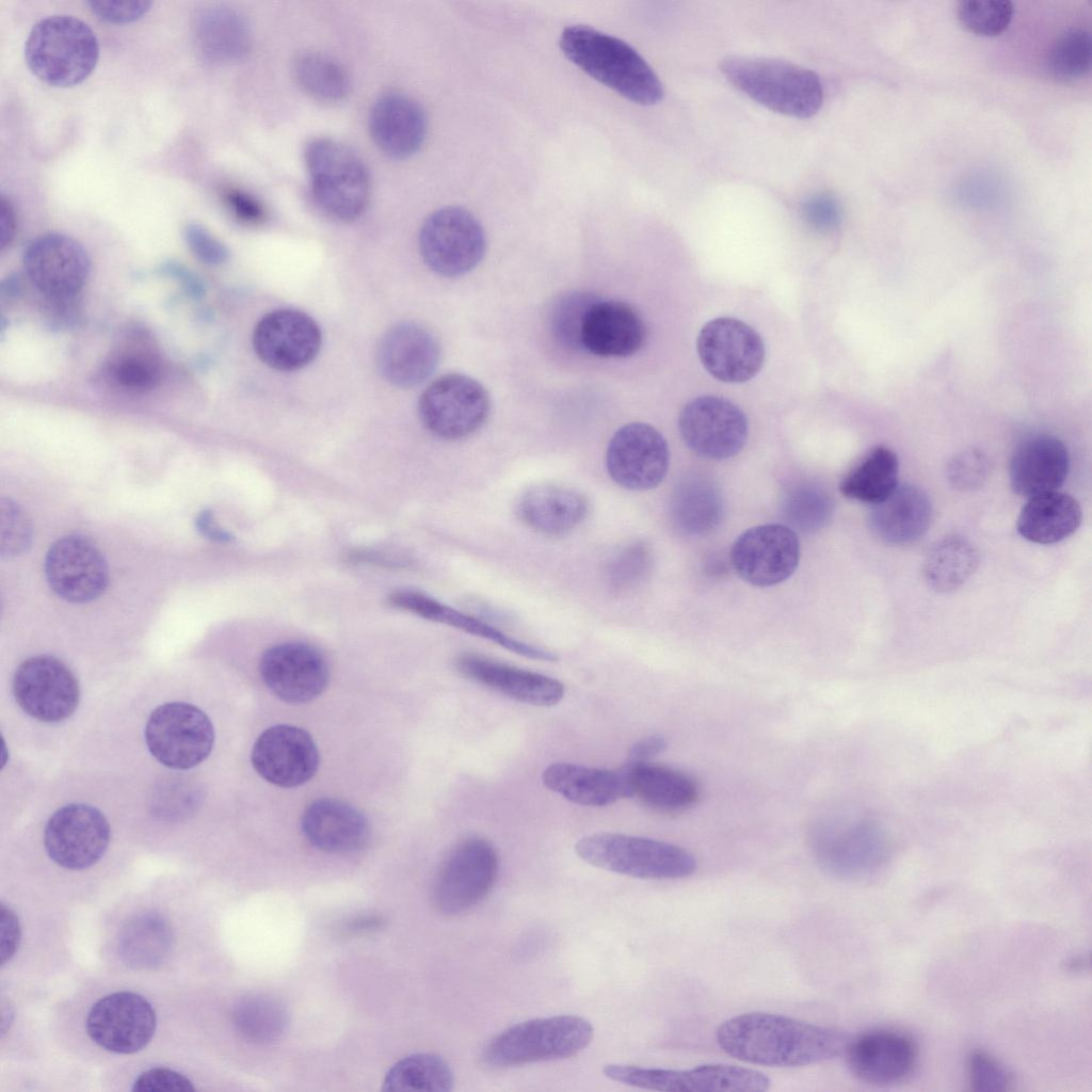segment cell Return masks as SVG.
<instances>
[{"label": "cell", "mask_w": 1092, "mask_h": 1092, "mask_svg": "<svg viewBox=\"0 0 1092 1092\" xmlns=\"http://www.w3.org/2000/svg\"><path fill=\"white\" fill-rule=\"evenodd\" d=\"M591 1023L577 1015H553L515 1024L493 1037L483 1047L481 1061L491 1069L573 1057L593 1040Z\"/></svg>", "instance_id": "obj_5"}, {"label": "cell", "mask_w": 1092, "mask_h": 1092, "mask_svg": "<svg viewBox=\"0 0 1092 1092\" xmlns=\"http://www.w3.org/2000/svg\"><path fill=\"white\" fill-rule=\"evenodd\" d=\"M933 509L928 494L913 484L898 485L884 500L871 505L868 516L872 534L893 546L910 545L929 530Z\"/></svg>", "instance_id": "obj_33"}, {"label": "cell", "mask_w": 1092, "mask_h": 1092, "mask_svg": "<svg viewBox=\"0 0 1092 1092\" xmlns=\"http://www.w3.org/2000/svg\"><path fill=\"white\" fill-rule=\"evenodd\" d=\"M783 514L792 530L814 532L830 521L833 501L826 491L819 485L798 484L786 493Z\"/></svg>", "instance_id": "obj_48"}, {"label": "cell", "mask_w": 1092, "mask_h": 1092, "mask_svg": "<svg viewBox=\"0 0 1092 1092\" xmlns=\"http://www.w3.org/2000/svg\"><path fill=\"white\" fill-rule=\"evenodd\" d=\"M20 941V925L15 912L1 903V965L14 957Z\"/></svg>", "instance_id": "obj_61"}, {"label": "cell", "mask_w": 1092, "mask_h": 1092, "mask_svg": "<svg viewBox=\"0 0 1092 1092\" xmlns=\"http://www.w3.org/2000/svg\"><path fill=\"white\" fill-rule=\"evenodd\" d=\"M696 348L705 369L725 383H743L754 378L765 360L759 334L741 320L719 317L700 331Z\"/></svg>", "instance_id": "obj_15"}, {"label": "cell", "mask_w": 1092, "mask_h": 1092, "mask_svg": "<svg viewBox=\"0 0 1092 1092\" xmlns=\"http://www.w3.org/2000/svg\"><path fill=\"white\" fill-rule=\"evenodd\" d=\"M800 561V542L784 524H766L741 533L733 544L730 563L745 582L767 588L788 579Z\"/></svg>", "instance_id": "obj_17"}, {"label": "cell", "mask_w": 1092, "mask_h": 1092, "mask_svg": "<svg viewBox=\"0 0 1092 1092\" xmlns=\"http://www.w3.org/2000/svg\"><path fill=\"white\" fill-rule=\"evenodd\" d=\"M173 932L157 913H143L129 919L118 936L122 960L132 968H152L168 956Z\"/></svg>", "instance_id": "obj_44"}, {"label": "cell", "mask_w": 1092, "mask_h": 1092, "mask_svg": "<svg viewBox=\"0 0 1092 1092\" xmlns=\"http://www.w3.org/2000/svg\"><path fill=\"white\" fill-rule=\"evenodd\" d=\"M678 429L695 454L714 461L739 453L749 433L740 407L718 396H701L687 403L679 414Z\"/></svg>", "instance_id": "obj_14"}, {"label": "cell", "mask_w": 1092, "mask_h": 1092, "mask_svg": "<svg viewBox=\"0 0 1092 1092\" xmlns=\"http://www.w3.org/2000/svg\"><path fill=\"white\" fill-rule=\"evenodd\" d=\"M13 693L29 716L55 723L67 719L79 703V685L59 659L42 655L25 660L16 670Z\"/></svg>", "instance_id": "obj_18"}, {"label": "cell", "mask_w": 1092, "mask_h": 1092, "mask_svg": "<svg viewBox=\"0 0 1092 1092\" xmlns=\"http://www.w3.org/2000/svg\"><path fill=\"white\" fill-rule=\"evenodd\" d=\"M842 1055L851 1074L862 1082L889 1086L913 1072L918 1050L908 1034L877 1028L849 1039Z\"/></svg>", "instance_id": "obj_26"}, {"label": "cell", "mask_w": 1092, "mask_h": 1092, "mask_svg": "<svg viewBox=\"0 0 1092 1092\" xmlns=\"http://www.w3.org/2000/svg\"><path fill=\"white\" fill-rule=\"evenodd\" d=\"M258 357L278 371H294L311 363L321 347V331L312 318L295 309L263 316L253 333Z\"/></svg>", "instance_id": "obj_25"}, {"label": "cell", "mask_w": 1092, "mask_h": 1092, "mask_svg": "<svg viewBox=\"0 0 1092 1092\" xmlns=\"http://www.w3.org/2000/svg\"><path fill=\"white\" fill-rule=\"evenodd\" d=\"M670 462L665 438L653 425L630 422L611 437L606 452L609 477L629 491H648L664 479Z\"/></svg>", "instance_id": "obj_16"}, {"label": "cell", "mask_w": 1092, "mask_h": 1092, "mask_svg": "<svg viewBox=\"0 0 1092 1092\" xmlns=\"http://www.w3.org/2000/svg\"><path fill=\"white\" fill-rule=\"evenodd\" d=\"M990 471L986 456L979 450H965L951 459L947 465L946 476L949 484L961 492L980 488L987 480Z\"/></svg>", "instance_id": "obj_54"}, {"label": "cell", "mask_w": 1092, "mask_h": 1092, "mask_svg": "<svg viewBox=\"0 0 1092 1092\" xmlns=\"http://www.w3.org/2000/svg\"><path fill=\"white\" fill-rule=\"evenodd\" d=\"M1046 65L1050 75L1062 81L1077 79L1091 67V34L1079 27L1064 30L1053 43Z\"/></svg>", "instance_id": "obj_49"}, {"label": "cell", "mask_w": 1092, "mask_h": 1092, "mask_svg": "<svg viewBox=\"0 0 1092 1092\" xmlns=\"http://www.w3.org/2000/svg\"><path fill=\"white\" fill-rule=\"evenodd\" d=\"M667 745V739L660 734L643 737L629 748L628 761L635 764L649 762L652 758L662 753Z\"/></svg>", "instance_id": "obj_62"}, {"label": "cell", "mask_w": 1092, "mask_h": 1092, "mask_svg": "<svg viewBox=\"0 0 1092 1092\" xmlns=\"http://www.w3.org/2000/svg\"><path fill=\"white\" fill-rule=\"evenodd\" d=\"M370 135L378 148L394 159L416 154L427 133L422 107L408 95L388 92L376 98L369 114Z\"/></svg>", "instance_id": "obj_29"}, {"label": "cell", "mask_w": 1092, "mask_h": 1092, "mask_svg": "<svg viewBox=\"0 0 1092 1092\" xmlns=\"http://www.w3.org/2000/svg\"><path fill=\"white\" fill-rule=\"evenodd\" d=\"M99 58L98 39L87 23L71 15L37 21L25 44V60L34 76L57 87L84 81Z\"/></svg>", "instance_id": "obj_4"}, {"label": "cell", "mask_w": 1092, "mask_h": 1092, "mask_svg": "<svg viewBox=\"0 0 1092 1092\" xmlns=\"http://www.w3.org/2000/svg\"><path fill=\"white\" fill-rule=\"evenodd\" d=\"M109 840L110 826L103 814L83 803L58 809L44 832V846L49 857L73 870L84 869L98 862Z\"/></svg>", "instance_id": "obj_20"}, {"label": "cell", "mask_w": 1092, "mask_h": 1092, "mask_svg": "<svg viewBox=\"0 0 1092 1092\" xmlns=\"http://www.w3.org/2000/svg\"><path fill=\"white\" fill-rule=\"evenodd\" d=\"M1013 12L1008 0H963L958 6V18L973 33L995 36L1008 28Z\"/></svg>", "instance_id": "obj_52"}, {"label": "cell", "mask_w": 1092, "mask_h": 1092, "mask_svg": "<svg viewBox=\"0 0 1092 1092\" xmlns=\"http://www.w3.org/2000/svg\"><path fill=\"white\" fill-rule=\"evenodd\" d=\"M720 70L737 89L774 112L806 118L821 108L823 91L819 77L796 64L732 55L722 60Z\"/></svg>", "instance_id": "obj_3"}, {"label": "cell", "mask_w": 1092, "mask_h": 1092, "mask_svg": "<svg viewBox=\"0 0 1092 1092\" xmlns=\"http://www.w3.org/2000/svg\"><path fill=\"white\" fill-rule=\"evenodd\" d=\"M491 412V398L475 379L449 373L433 381L421 394L418 414L422 424L444 439H461L478 431Z\"/></svg>", "instance_id": "obj_12"}, {"label": "cell", "mask_w": 1092, "mask_h": 1092, "mask_svg": "<svg viewBox=\"0 0 1092 1092\" xmlns=\"http://www.w3.org/2000/svg\"><path fill=\"white\" fill-rule=\"evenodd\" d=\"M899 461L885 446L869 450L839 482L840 493L853 500L876 504L898 486Z\"/></svg>", "instance_id": "obj_43"}, {"label": "cell", "mask_w": 1092, "mask_h": 1092, "mask_svg": "<svg viewBox=\"0 0 1092 1092\" xmlns=\"http://www.w3.org/2000/svg\"><path fill=\"white\" fill-rule=\"evenodd\" d=\"M223 199L230 212L244 224L258 225L267 219L261 202L244 190L227 188L223 192Z\"/></svg>", "instance_id": "obj_60"}, {"label": "cell", "mask_w": 1092, "mask_h": 1092, "mask_svg": "<svg viewBox=\"0 0 1092 1092\" xmlns=\"http://www.w3.org/2000/svg\"><path fill=\"white\" fill-rule=\"evenodd\" d=\"M979 561V551L969 539L947 534L929 549L922 565L924 578L932 590L949 593L973 576Z\"/></svg>", "instance_id": "obj_41"}, {"label": "cell", "mask_w": 1092, "mask_h": 1092, "mask_svg": "<svg viewBox=\"0 0 1092 1092\" xmlns=\"http://www.w3.org/2000/svg\"><path fill=\"white\" fill-rule=\"evenodd\" d=\"M145 740L151 755L173 769H190L204 761L214 742L208 716L198 707L172 702L158 706L149 716Z\"/></svg>", "instance_id": "obj_13"}, {"label": "cell", "mask_w": 1092, "mask_h": 1092, "mask_svg": "<svg viewBox=\"0 0 1092 1092\" xmlns=\"http://www.w3.org/2000/svg\"><path fill=\"white\" fill-rule=\"evenodd\" d=\"M632 797L662 813H679L698 800L700 787L688 774L649 762H627Z\"/></svg>", "instance_id": "obj_39"}, {"label": "cell", "mask_w": 1092, "mask_h": 1092, "mask_svg": "<svg viewBox=\"0 0 1092 1092\" xmlns=\"http://www.w3.org/2000/svg\"><path fill=\"white\" fill-rule=\"evenodd\" d=\"M598 298L588 292H571L560 296L550 312V330L565 348L581 349V330L589 308Z\"/></svg>", "instance_id": "obj_51"}, {"label": "cell", "mask_w": 1092, "mask_h": 1092, "mask_svg": "<svg viewBox=\"0 0 1092 1092\" xmlns=\"http://www.w3.org/2000/svg\"><path fill=\"white\" fill-rule=\"evenodd\" d=\"M499 871L496 848L480 836L459 842L441 864L432 886L435 909L448 916L465 913L493 889Z\"/></svg>", "instance_id": "obj_9"}, {"label": "cell", "mask_w": 1092, "mask_h": 1092, "mask_svg": "<svg viewBox=\"0 0 1092 1092\" xmlns=\"http://www.w3.org/2000/svg\"><path fill=\"white\" fill-rule=\"evenodd\" d=\"M107 372L118 386L145 391L160 381L162 363L156 344L142 330L125 334L107 362Z\"/></svg>", "instance_id": "obj_40"}, {"label": "cell", "mask_w": 1092, "mask_h": 1092, "mask_svg": "<svg viewBox=\"0 0 1092 1092\" xmlns=\"http://www.w3.org/2000/svg\"><path fill=\"white\" fill-rule=\"evenodd\" d=\"M255 771L283 788L298 787L316 774L320 755L311 736L298 726L274 725L255 741L251 754Z\"/></svg>", "instance_id": "obj_24"}, {"label": "cell", "mask_w": 1092, "mask_h": 1092, "mask_svg": "<svg viewBox=\"0 0 1092 1092\" xmlns=\"http://www.w3.org/2000/svg\"><path fill=\"white\" fill-rule=\"evenodd\" d=\"M454 1076L441 1057L419 1053L395 1063L386 1073L383 1090L390 1092H448L453 1089Z\"/></svg>", "instance_id": "obj_46"}, {"label": "cell", "mask_w": 1092, "mask_h": 1092, "mask_svg": "<svg viewBox=\"0 0 1092 1092\" xmlns=\"http://www.w3.org/2000/svg\"><path fill=\"white\" fill-rule=\"evenodd\" d=\"M0 208V246L5 248L15 235V214L10 200L1 195Z\"/></svg>", "instance_id": "obj_63"}, {"label": "cell", "mask_w": 1092, "mask_h": 1092, "mask_svg": "<svg viewBox=\"0 0 1092 1092\" xmlns=\"http://www.w3.org/2000/svg\"><path fill=\"white\" fill-rule=\"evenodd\" d=\"M238 1033L246 1041L268 1044L278 1040L289 1024V1013L279 999L268 994H248L240 998L231 1012Z\"/></svg>", "instance_id": "obj_45"}, {"label": "cell", "mask_w": 1092, "mask_h": 1092, "mask_svg": "<svg viewBox=\"0 0 1092 1092\" xmlns=\"http://www.w3.org/2000/svg\"><path fill=\"white\" fill-rule=\"evenodd\" d=\"M563 54L585 74L639 105L657 103L662 84L646 61L624 41L588 26L565 28Z\"/></svg>", "instance_id": "obj_2"}, {"label": "cell", "mask_w": 1092, "mask_h": 1092, "mask_svg": "<svg viewBox=\"0 0 1092 1092\" xmlns=\"http://www.w3.org/2000/svg\"><path fill=\"white\" fill-rule=\"evenodd\" d=\"M302 831L315 848L327 853H350L368 841L365 815L351 804L332 798L311 802L302 816Z\"/></svg>", "instance_id": "obj_34"}, {"label": "cell", "mask_w": 1092, "mask_h": 1092, "mask_svg": "<svg viewBox=\"0 0 1092 1092\" xmlns=\"http://www.w3.org/2000/svg\"><path fill=\"white\" fill-rule=\"evenodd\" d=\"M134 1092H193L192 1081L184 1075L164 1067H155L140 1074L133 1082Z\"/></svg>", "instance_id": "obj_56"}, {"label": "cell", "mask_w": 1092, "mask_h": 1092, "mask_svg": "<svg viewBox=\"0 0 1092 1092\" xmlns=\"http://www.w3.org/2000/svg\"><path fill=\"white\" fill-rule=\"evenodd\" d=\"M419 250L427 266L437 274L464 275L484 257L485 232L466 209L443 207L424 220L419 232Z\"/></svg>", "instance_id": "obj_11"}, {"label": "cell", "mask_w": 1092, "mask_h": 1092, "mask_svg": "<svg viewBox=\"0 0 1092 1092\" xmlns=\"http://www.w3.org/2000/svg\"><path fill=\"white\" fill-rule=\"evenodd\" d=\"M1070 471V454L1058 437L1047 434L1022 441L1010 462V484L1014 493L1032 497L1057 491Z\"/></svg>", "instance_id": "obj_32"}, {"label": "cell", "mask_w": 1092, "mask_h": 1092, "mask_svg": "<svg viewBox=\"0 0 1092 1092\" xmlns=\"http://www.w3.org/2000/svg\"><path fill=\"white\" fill-rule=\"evenodd\" d=\"M196 526H197L198 530L204 535H206L209 539H212L214 541L229 542L231 540V536L229 535V533L226 532L225 530L221 529L214 523L212 514L209 511H203L197 516Z\"/></svg>", "instance_id": "obj_64"}, {"label": "cell", "mask_w": 1092, "mask_h": 1092, "mask_svg": "<svg viewBox=\"0 0 1092 1092\" xmlns=\"http://www.w3.org/2000/svg\"><path fill=\"white\" fill-rule=\"evenodd\" d=\"M653 566L651 548L643 541H632L617 548L606 565V580L614 592L638 588Z\"/></svg>", "instance_id": "obj_50"}, {"label": "cell", "mask_w": 1092, "mask_h": 1092, "mask_svg": "<svg viewBox=\"0 0 1092 1092\" xmlns=\"http://www.w3.org/2000/svg\"><path fill=\"white\" fill-rule=\"evenodd\" d=\"M440 346L435 335L415 322L396 324L382 337L376 365L390 384L411 388L428 379L438 365Z\"/></svg>", "instance_id": "obj_27"}, {"label": "cell", "mask_w": 1092, "mask_h": 1092, "mask_svg": "<svg viewBox=\"0 0 1092 1092\" xmlns=\"http://www.w3.org/2000/svg\"><path fill=\"white\" fill-rule=\"evenodd\" d=\"M156 1022V1012L146 998L132 992H116L93 1005L86 1031L92 1041L109 1051L133 1054L150 1042Z\"/></svg>", "instance_id": "obj_21"}, {"label": "cell", "mask_w": 1092, "mask_h": 1092, "mask_svg": "<svg viewBox=\"0 0 1092 1092\" xmlns=\"http://www.w3.org/2000/svg\"><path fill=\"white\" fill-rule=\"evenodd\" d=\"M549 790L578 805L601 807L631 798L628 765L600 769L573 762H553L542 773Z\"/></svg>", "instance_id": "obj_30"}, {"label": "cell", "mask_w": 1092, "mask_h": 1092, "mask_svg": "<svg viewBox=\"0 0 1092 1092\" xmlns=\"http://www.w3.org/2000/svg\"><path fill=\"white\" fill-rule=\"evenodd\" d=\"M519 519L530 529L549 536L565 535L589 514V501L577 489L552 483L536 484L519 497Z\"/></svg>", "instance_id": "obj_35"}, {"label": "cell", "mask_w": 1092, "mask_h": 1092, "mask_svg": "<svg viewBox=\"0 0 1092 1092\" xmlns=\"http://www.w3.org/2000/svg\"><path fill=\"white\" fill-rule=\"evenodd\" d=\"M805 221L815 229L826 231L837 227L840 221V207L837 199L828 193H820L808 198L802 208Z\"/></svg>", "instance_id": "obj_59"}, {"label": "cell", "mask_w": 1092, "mask_h": 1092, "mask_svg": "<svg viewBox=\"0 0 1092 1092\" xmlns=\"http://www.w3.org/2000/svg\"><path fill=\"white\" fill-rule=\"evenodd\" d=\"M603 1073L616 1082L667 1092H762L770 1088L762 1072L727 1063H705L690 1070L611 1063Z\"/></svg>", "instance_id": "obj_10"}, {"label": "cell", "mask_w": 1092, "mask_h": 1092, "mask_svg": "<svg viewBox=\"0 0 1092 1092\" xmlns=\"http://www.w3.org/2000/svg\"><path fill=\"white\" fill-rule=\"evenodd\" d=\"M86 4L92 13L101 20L112 23H129L142 18L149 11L152 2L144 0H92L87 1Z\"/></svg>", "instance_id": "obj_57"}, {"label": "cell", "mask_w": 1092, "mask_h": 1092, "mask_svg": "<svg viewBox=\"0 0 1092 1092\" xmlns=\"http://www.w3.org/2000/svg\"><path fill=\"white\" fill-rule=\"evenodd\" d=\"M184 238L194 255L206 263L220 264L228 259L226 246L197 223L186 226Z\"/></svg>", "instance_id": "obj_58"}, {"label": "cell", "mask_w": 1092, "mask_h": 1092, "mask_svg": "<svg viewBox=\"0 0 1092 1092\" xmlns=\"http://www.w3.org/2000/svg\"><path fill=\"white\" fill-rule=\"evenodd\" d=\"M812 847L825 870L848 880L877 874L887 865L892 851L884 829L867 818L821 822L813 831Z\"/></svg>", "instance_id": "obj_8"}, {"label": "cell", "mask_w": 1092, "mask_h": 1092, "mask_svg": "<svg viewBox=\"0 0 1092 1092\" xmlns=\"http://www.w3.org/2000/svg\"><path fill=\"white\" fill-rule=\"evenodd\" d=\"M45 574L51 590L74 604L96 599L109 582L105 557L92 541L77 534L63 536L50 546Z\"/></svg>", "instance_id": "obj_23"}, {"label": "cell", "mask_w": 1092, "mask_h": 1092, "mask_svg": "<svg viewBox=\"0 0 1092 1092\" xmlns=\"http://www.w3.org/2000/svg\"><path fill=\"white\" fill-rule=\"evenodd\" d=\"M0 552L2 557H12L23 552L31 542V525L27 515L9 499H2L0 505Z\"/></svg>", "instance_id": "obj_55"}, {"label": "cell", "mask_w": 1092, "mask_h": 1092, "mask_svg": "<svg viewBox=\"0 0 1092 1092\" xmlns=\"http://www.w3.org/2000/svg\"><path fill=\"white\" fill-rule=\"evenodd\" d=\"M454 665L464 677L496 692L526 704L549 707L564 696V685L558 679L476 653L460 654Z\"/></svg>", "instance_id": "obj_28"}, {"label": "cell", "mask_w": 1092, "mask_h": 1092, "mask_svg": "<svg viewBox=\"0 0 1092 1092\" xmlns=\"http://www.w3.org/2000/svg\"><path fill=\"white\" fill-rule=\"evenodd\" d=\"M645 339V326L628 304L597 299L589 308L582 330L581 349L601 357H627L638 352Z\"/></svg>", "instance_id": "obj_31"}, {"label": "cell", "mask_w": 1092, "mask_h": 1092, "mask_svg": "<svg viewBox=\"0 0 1092 1092\" xmlns=\"http://www.w3.org/2000/svg\"><path fill=\"white\" fill-rule=\"evenodd\" d=\"M293 74L303 91L320 101H340L350 90V80L342 66L317 52L299 54L293 62Z\"/></svg>", "instance_id": "obj_47"}, {"label": "cell", "mask_w": 1092, "mask_h": 1092, "mask_svg": "<svg viewBox=\"0 0 1092 1092\" xmlns=\"http://www.w3.org/2000/svg\"><path fill=\"white\" fill-rule=\"evenodd\" d=\"M967 1073L971 1090L1003 1092L1014 1082L1013 1073L997 1058L984 1050H973L967 1058Z\"/></svg>", "instance_id": "obj_53"}, {"label": "cell", "mask_w": 1092, "mask_h": 1092, "mask_svg": "<svg viewBox=\"0 0 1092 1092\" xmlns=\"http://www.w3.org/2000/svg\"><path fill=\"white\" fill-rule=\"evenodd\" d=\"M192 29L196 50L209 62L236 63L250 51V26L240 13L230 7H205L194 17Z\"/></svg>", "instance_id": "obj_37"}, {"label": "cell", "mask_w": 1092, "mask_h": 1092, "mask_svg": "<svg viewBox=\"0 0 1092 1092\" xmlns=\"http://www.w3.org/2000/svg\"><path fill=\"white\" fill-rule=\"evenodd\" d=\"M316 204L331 218L351 222L366 210L370 197L368 168L348 145L328 138L310 140L304 151Z\"/></svg>", "instance_id": "obj_6"}, {"label": "cell", "mask_w": 1092, "mask_h": 1092, "mask_svg": "<svg viewBox=\"0 0 1092 1092\" xmlns=\"http://www.w3.org/2000/svg\"><path fill=\"white\" fill-rule=\"evenodd\" d=\"M722 496L718 487L704 477H689L675 488L671 515L676 528L688 535H703L720 524Z\"/></svg>", "instance_id": "obj_42"}, {"label": "cell", "mask_w": 1092, "mask_h": 1092, "mask_svg": "<svg viewBox=\"0 0 1092 1092\" xmlns=\"http://www.w3.org/2000/svg\"><path fill=\"white\" fill-rule=\"evenodd\" d=\"M259 673L267 688L288 704H304L326 689L330 671L324 656L303 642H284L261 656Z\"/></svg>", "instance_id": "obj_22"}, {"label": "cell", "mask_w": 1092, "mask_h": 1092, "mask_svg": "<svg viewBox=\"0 0 1092 1092\" xmlns=\"http://www.w3.org/2000/svg\"><path fill=\"white\" fill-rule=\"evenodd\" d=\"M1081 508L1069 494L1053 491L1032 496L1021 510L1016 529L1032 543L1048 545L1063 541L1080 526Z\"/></svg>", "instance_id": "obj_38"}, {"label": "cell", "mask_w": 1092, "mask_h": 1092, "mask_svg": "<svg viewBox=\"0 0 1092 1092\" xmlns=\"http://www.w3.org/2000/svg\"><path fill=\"white\" fill-rule=\"evenodd\" d=\"M396 608L410 611L425 620L443 623L470 635L489 640L505 649L527 658L556 661L557 655L542 647L512 638L487 623L415 591H398L389 596Z\"/></svg>", "instance_id": "obj_36"}, {"label": "cell", "mask_w": 1092, "mask_h": 1092, "mask_svg": "<svg viewBox=\"0 0 1092 1092\" xmlns=\"http://www.w3.org/2000/svg\"><path fill=\"white\" fill-rule=\"evenodd\" d=\"M719 1047L752 1064L796 1067L842 1055L848 1035L789 1016L748 1012L727 1018L716 1031Z\"/></svg>", "instance_id": "obj_1"}, {"label": "cell", "mask_w": 1092, "mask_h": 1092, "mask_svg": "<svg viewBox=\"0 0 1092 1092\" xmlns=\"http://www.w3.org/2000/svg\"><path fill=\"white\" fill-rule=\"evenodd\" d=\"M90 264L84 247L59 232L35 238L23 254L29 279L47 300L75 299L86 283Z\"/></svg>", "instance_id": "obj_19"}, {"label": "cell", "mask_w": 1092, "mask_h": 1092, "mask_svg": "<svg viewBox=\"0 0 1092 1092\" xmlns=\"http://www.w3.org/2000/svg\"><path fill=\"white\" fill-rule=\"evenodd\" d=\"M585 863L640 879H681L692 876L696 860L686 849L657 839L621 833H595L575 845Z\"/></svg>", "instance_id": "obj_7"}]
</instances>
